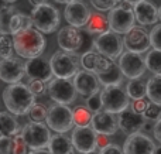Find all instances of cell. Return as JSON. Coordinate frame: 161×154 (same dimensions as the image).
I'll return each mask as SVG.
<instances>
[{
    "label": "cell",
    "instance_id": "obj_1",
    "mask_svg": "<svg viewBox=\"0 0 161 154\" xmlns=\"http://www.w3.org/2000/svg\"><path fill=\"white\" fill-rule=\"evenodd\" d=\"M3 102L10 113L16 116L28 115L31 107L36 105V95L28 85L11 84L3 91Z\"/></svg>",
    "mask_w": 161,
    "mask_h": 154
},
{
    "label": "cell",
    "instance_id": "obj_2",
    "mask_svg": "<svg viewBox=\"0 0 161 154\" xmlns=\"http://www.w3.org/2000/svg\"><path fill=\"white\" fill-rule=\"evenodd\" d=\"M14 41V51L21 58H37L45 50V38L40 30L36 27H30L27 30L19 31L17 34H13Z\"/></svg>",
    "mask_w": 161,
    "mask_h": 154
},
{
    "label": "cell",
    "instance_id": "obj_3",
    "mask_svg": "<svg viewBox=\"0 0 161 154\" xmlns=\"http://www.w3.org/2000/svg\"><path fill=\"white\" fill-rule=\"evenodd\" d=\"M89 31H82L78 27H64L58 33V45L62 51L72 54H85L91 51L95 38H91Z\"/></svg>",
    "mask_w": 161,
    "mask_h": 154
},
{
    "label": "cell",
    "instance_id": "obj_4",
    "mask_svg": "<svg viewBox=\"0 0 161 154\" xmlns=\"http://www.w3.org/2000/svg\"><path fill=\"white\" fill-rule=\"evenodd\" d=\"M109 27L117 34H126L134 27L136 16H134L133 6L129 3H119L116 7L109 11Z\"/></svg>",
    "mask_w": 161,
    "mask_h": 154
},
{
    "label": "cell",
    "instance_id": "obj_5",
    "mask_svg": "<svg viewBox=\"0 0 161 154\" xmlns=\"http://www.w3.org/2000/svg\"><path fill=\"white\" fill-rule=\"evenodd\" d=\"M34 27L40 30L42 34H51L58 28L59 25V13L54 6L44 3L41 6H37L31 11Z\"/></svg>",
    "mask_w": 161,
    "mask_h": 154
},
{
    "label": "cell",
    "instance_id": "obj_6",
    "mask_svg": "<svg viewBox=\"0 0 161 154\" xmlns=\"http://www.w3.org/2000/svg\"><path fill=\"white\" fill-rule=\"evenodd\" d=\"M45 122H47V126L55 133H67L75 126L72 110L68 107V105L61 103H55L48 109Z\"/></svg>",
    "mask_w": 161,
    "mask_h": 154
},
{
    "label": "cell",
    "instance_id": "obj_7",
    "mask_svg": "<svg viewBox=\"0 0 161 154\" xmlns=\"http://www.w3.org/2000/svg\"><path fill=\"white\" fill-rule=\"evenodd\" d=\"M50 64L55 78L71 79L79 71V64L76 57L72 52H67V51H62V50L55 52L51 57Z\"/></svg>",
    "mask_w": 161,
    "mask_h": 154
},
{
    "label": "cell",
    "instance_id": "obj_8",
    "mask_svg": "<svg viewBox=\"0 0 161 154\" xmlns=\"http://www.w3.org/2000/svg\"><path fill=\"white\" fill-rule=\"evenodd\" d=\"M93 48L102 55L108 57L109 59H116L123 54L125 44L120 40L119 34L112 30H108L95 37Z\"/></svg>",
    "mask_w": 161,
    "mask_h": 154
},
{
    "label": "cell",
    "instance_id": "obj_9",
    "mask_svg": "<svg viewBox=\"0 0 161 154\" xmlns=\"http://www.w3.org/2000/svg\"><path fill=\"white\" fill-rule=\"evenodd\" d=\"M103 101V110L113 115H119L123 110L129 109V95L127 92L122 89L119 85L116 86H105L103 91L100 92Z\"/></svg>",
    "mask_w": 161,
    "mask_h": 154
},
{
    "label": "cell",
    "instance_id": "obj_10",
    "mask_svg": "<svg viewBox=\"0 0 161 154\" xmlns=\"http://www.w3.org/2000/svg\"><path fill=\"white\" fill-rule=\"evenodd\" d=\"M21 136L31 150L45 149L51 140L50 127L45 126L44 123H36V122H30L25 124L21 129Z\"/></svg>",
    "mask_w": 161,
    "mask_h": 154
},
{
    "label": "cell",
    "instance_id": "obj_11",
    "mask_svg": "<svg viewBox=\"0 0 161 154\" xmlns=\"http://www.w3.org/2000/svg\"><path fill=\"white\" fill-rule=\"evenodd\" d=\"M48 93L55 103L71 105L76 98V88L74 81L64 78H53L48 82Z\"/></svg>",
    "mask_w": 161,
    "mask_h": 154
},
{
    "label": "cell",
    "instance_id": "obj_12",
    "mask_svg": "<svg viewBox=\"0 0 161 154\" xmlns=\"http://www.w3.org/2000/svg\"><path fill=\"white\" fill-rule=\"evenodd\" d=\"M119 67L122 69L123 75L127 76L129 79H137L144 75L147 65H146V58H143L142 54L131 52V51H125L119 57Z\"/></svg>",
    "mask_w": 161,
    "mask_h": 154
},
{
    "label": "cell",
    "instance_id": "obj_13",
    "mask_svg": "<svg viewBox=\"0 0 161 154\" xmlns=\"http://www.w3.org/2000/svg\"><path fill=\"white\" fill-rule=\"evenodd\" d=\"M71 141L74 144V149L80 154H88L96 151L97 149V133L92 126H83L72 130Z\"/></svg>",
    "mask_w": 161,
    "mask_h": 154
},
{
    "label": "cell",
    "instance_id": "obj_14",
    "mask_svg": "<svg viewBox=\"0 0 161 154\" xmlns=\"http://www.w3.org/2000/svg\"><path fill=\"white\" fill-rule=\"evenodd\" d=\"M25 75V64L20 59L10 57V58L0 59V81L7 85L19 84Z\"/></svg>",
    "mask_w": 161,
    "mask_h": 154
},
{
    "label": "cell",
    "instance_id": "obj_15",
    "mask_svg": "<svg viewBox=\"0 0 161 154\" xmlns=\"http://www.w3.org/2000/svg\"><path fill=\"white\" fill-rule=\"evenodd\" d=\"M123 44H125V48L127 51L143 54L146 51H148V48L151 47L150 34L143 27H133L129 33L125 34Z\"/></svg>",
    "mask_w": 161,
    "mask_h": 154
},
{
    "label": "cell",
    "instance_id": "obj_16",
    "mask_svg": "<svg viewBox=\"0 0 161 154\" xmlns=\"http://www.w3.org/2000/svg\"><path fill=\"white\" fill-rule=\"evenodd\" d=\"M156 144L147 135L137 132L130 135L125 141L123 151L125 154H154L156 153Z\"/></svg>",
    "mask_w": 161,
    "mask_h": 154
},
{
    "label": "cell",
    "instance_id": "obj_17",
    "mask_svg": "<svg viewBox=\"0 0 161 154\" xmlns=\"http://www.w3.org/2000/svg\"><path fill=\"white\" fill-rule=\"evenodd\" d=\"M91 11H89L88 6L82 2V0H75V2L69 3L65 6L64 16L65 20L69 25L72 27L82 28L83 25H86L89 17H91Z\"/></svg>",
    "mask_w": 161,
    "mask_h": 154
},
{
    "label": "cell",
    "instance_id": "obj_18",
    "mask_svg": "<svg viewBox=\"0 0 161 154\" xmlns=\"http://www.w3.org/2000/svg\"><path fill=\"white\" fill-rule=\"evenodd\" d=\"M25 75L30 78V81H44L50 82L54 76L53 68L50 61L40 58H31L25 62Z\"/></svg>",
    "mask_w": 161,
    "mask_h": 154
},
{
    "label": "cell",
    "instance_id": "obj_19",
    "mask_svg": "<svg viewBox=\"0 0 161 154\" xmlns=\"http://www.w3.org/2000/svg\"><path fill=\"white\" fill-rule=\"evenodd\" d=\"M74 85L76 88V92L79 93L80 96H85V98H89L91 95L99 92V79H97V75L91 71H78L75 76H74Z\"/></svg>",
    "mask_w": 161,
    "mask_h": 154
},
{
    "label": "cell",
    "instance_id": "obj_20",
    "mask_svg": "<svg viewBox=\"0 0 161 154\" xmlns=\"http://www.w3.org/2000/svg\"><path fill=\"white\" fill-rule=\"evenodd\" d=\"M146 120L147 119L144 118V115H140V113L134 112L133 109H126L122 113H119L117 123H119V129L125 135L130 136L133 133H137L142 129H144Z\"/></svg>",
    "mask_w": 161,
    "mask_h": 154
},
{
    "label": "cell",
    "instance_id": "obj_21",
    "mask_svg": "<svg viewBox=\"0 0 161 154\" xmlns=\"http://www.w3.org/2000/svg\"><path fill=\"white\" fill-rule=\"evenodd\" d=\"M92 127L97 135H106L112 136L117 132L119 129V123H117L116 118L113 113H109L106 110H100L97 113H93V119H92Z\"/></svg>",
    "mask_w": 161,
    "mask_h": 154
},
{
    "label": "cell",
    "instance_id": "obj_22",
    "mask_svg": "<svg viewBox=\"0 0 161 154\" xmlns=\"http://www.w3.org/2000/svg\"><path fill=\"white\" fill-rule=\"evenodd\" d=\"M133 10L136 21L142 25H153L160 20L158 8L156 7L153 2L143 0V2L137 3L136 6H133Z\"/></svg>",
    "mask_w": 161,
    "mask_h": 154
},
{
    "label": "cell",
    "instance_id": "obj_23",
    "mask_svg": "<svg viewBox=\"0 0 161 154\" xmlns=\"http://www.w3.org/2000/svg\"><path fill=\"white\" fill-rule=\"evenodd\" d=\"M112 59H109L108 57L102 55L97 51H88V52L82 54L80 57V65L83 67V69L91 71L93 74L103 72L109 68Z\"/></svg>",
    "mask_w": 161,
    "mask_h": 154
},
{
    "label": "cell",
    "instance_id": "obj_24",
    "mask_svg": "<svg viewBox=\"0 0 161 154\" xmlns=\"http://www.w3.org/2000/svg\"><path fill=\"white\" fill-rule=\"evenodd\" d=\"M96 75H97L100 85H103V86H116V85H120L122 78H123V72L120 69L119 64H116L113 59H112L108 69L103 71V72L96 74Z\"/></svg>",
    "mask_w": 161,
    "mask_h": 154
},
{
    "label": "cell",
    "instance_id": "obj_25",
    "mask_svg": "<svg viewBox=\"0 0 161 154\" xmlns=\"http://www.w3.org/2000/svg\"><path fill=\"white\" fill-rule=\"evenodd\" d=\"M72 141H71V139L65 137L64 133H57V135L51 136L48 150L53 154H72Z\"/></svg>",
    "mask_w": 161,
    "mask_h": 154
},
{
    "label": "cell",
    "instance_id": "obj_26",
    "mask_svg": "<svg viewBox=\"0 0 161 154\" xmlns=\"http://www.w3.org/2000/svg\"><path fill=\"white\" fill-rule=\"evenodd\" d=\"M20 126L19 122L16 120V118L13 116V113L7 112H0V135L3 136H14L20 135Z\"/></svg>",
    "mask_w": 161,
    "mask_h": 154
},
{
    "label": "cell",
    "instance_id": "obj_27",
    "mask_svg": "<svg viewBox=\"0 0 161 154\" xmlns=\"http://www.w3.org/2000/svg\"><path fill=\"white\" fill-rule=\"evenodd\" d=\"M86 28H88V31L92 34V36H99V34L110 30L108 17L103 16V14H100L99 11L91 14L88 23H86Z\"/></svg>",
    "mask_w": 161,
    "mask_h": 154
},
{
    "label": "cell",
    "instance_id": "obj_28",
    "mask_svg": "<svg viewBox=\"0 0 161 154\" xmlns=\"http://www.w3.org/2000/svg\"><path fill=\"white\" fill-rule=\"evenodd\" d=\"M129 98L137 101V99H144L147 96V82H143L142 79H130L126 88Z\"/></svg>",
    "mask_w": 161,
    "mask_h": 154
},
{
    "label": "cell",
    "instance_id": "obj_29",
    "mask_svg": "<svg viewBox=\"0 0 161 154\" xmlns=\"http://www.w3.org/2000/svg\"><path fill=\"white\" fill-rule=\"evenodd\" d=\"M147 98L161 106V75H154L147 81Z\"/></svg>",
    "mask_w": 161,
    "mask_h": 154
},
{
    "label": "cell",
    "instance_id": "obj_30",
    "mask_svg": "<svg viewBox=\"0 0 161 154\" xmlns=\"http://www.w3.org/2000/svg\"><path fill=\"white\" fill-rule=\"evenodd\" d=\"M30 27H34V23L31 16H27V14H23V13H16L11 19V36L13 34H17L19 31L23 30H27Z\"/></svg>",
    "mask_w": 161,
    "mask_h": 154
},
{
    "label": "cell",
    "instance_id": "obj_31",
    "mask_svg": "<svg viewBox=\"0 0 161 154\" xmlns=\"http://www.w3.org/2000/svg\"><path fill=\"white\" fill-rule=\"evenodd\" d=\"M74 115V123L78 127H83V126H91L92 124V119L93 115L92 112L85 106H78L72 110Z\"/></svg>",
    "mask_w": 161,
    "mask_h": 154
},
{
    "label": "cell",
    "instance_id": "obj_32",
    "mask_svg": "<svg viewBox=\"0 0 161 154\" xmlns=\"http://www.w3.org/2000/svg\"><path fill=\"white\" fill-rule=\"evenodd\" d=\"M146 65L150 72L154 75H161V51L160 50H151L146 55Z\"/></svg>",
    "mask_w": 161,
    "mask_h": 154
},
{
    "label": "cell",
    "instance_id": "obj_33",
    "mask_svg": "<svg viewBox=\"0 0 161 154\" xmlns=\"http://www.w3.org/2000/svg\"><path fill=\"white\" fill-rule=\"evenodd\" d=\"M16 13L17 11L14 6L0 10V34H11V19Z\"/></svg>",
    "mask_w": 161,
    "mask_h": 154
},
{
    "label": "cell",
    "instance_id": "obj_34",
    "mask_svg": "<svg viewBox=\"0 0 161 154\" xmlns=\"http://www.w3.org/2000/svg\"><path fill=\"white\" fill-rule=\"evenodd\" d=\"M14 41L11 34H0V58L13 57Z\"/></svg>",
    "mask_w": 161,
    "mask_h": 154
},
{
    "label": "cell",
    "instance_id": "obj_35",
    "mask_svg": "<svg viewBox=\"0 0 161 154\" xmlns=\"http://www.w3.org/2000/svg\"><path fill=\"white\" fill-rule=\"evenodd\" d=\"M47 115L48 110L45 109L42 105H34L31 107V110L28 112V118L31 122H36V123H44V120H47Z\"/></svg>",
    "mask_w": 161,
    "mask_h": 154
},
{
    "label": "cell",
    "instance_id": "obj_36",
    "mask_svg": "<svg viewBox=\"0 0 161 154\" xmlns=\"http://www.w3.org/2000/svg\"><path fill=\"white\" fill-rule=\"evenodd\" d=\"M86 107H88L92 113H97L103 109V101H102L100 92L93 93V95H91L89 98H86Z\"/></svg>",
    "mask_w": 161,
    "mask_h": 154
},
{
    "label": "cell",
    "instance_id": "obj_37",
    "mask_svg": "<svg viewBox=\"0 0 161 154\" xmlns=\"http://www.w3.org/2000/svg\"><path fill=\"white\" fill-rule=\"evenodd\" d=\"M28 144L21 136V133L13 137V154H28Z\"/></svg>",
    "mask_w": 161,
    "mask_h": 154
},
{
    "label": "cell",
    "instance_id": "obj_38",
    "mask_svg": "<svg viewBox=\"0 0 161 154\" xmlns=\"http://www.w3.org/2000/svg\"><path fill=\"white\" fill-rule=\"evenodd\" d=\"M144 118L147 119V120L157 122L161 118V106L153 103V102H150L148 106H147V109H146V112H144Z\"/></svg>",
    "mask_w": 161,
    "mask_h": 154
},
{
    "label": "cell",
    "instance_id": "obj_39",
    "mask_svg": "<svg viewBox=\"0 0 161 154\" xmlns=\"http://www.w3.org/2000/svg\"><path fill=\"white\" fill-rule=\"evenodd\" d=\"M91 3L97 11H110L112 8L119 4L114 0H91Z\"/></svg>",
    "mask_w": 161,
    "mask_h": 154
},
{
    "label": "cell",
    "instance_id": "obj_40",
    "mask_svg": "<svg viewBox=\"0 0 161 154\" xmlns=\"http://www.w3.org/2000/svg\"><path fill=\"white\" fill-rule=\"evenodd\" d=\"M150 40H151V47L154 50L161 51V24H157L150 31Z\"/></svg>",
    "mask_w": 161,
    "mask_h": 154
},
{
    "label": "cell",
    "instance_id": "obj_41",
    "mask_svg": "<svg viewBox=\"0 0 161 154\" xmlns=\"http://www.w3.org/2000/svg\"><path fill=\"white\" fill-rule=\"evenodd\" d=\"M0 154H13V137L0 136Z\"/></svg>",
    "mask_w": 161,
    "mask_h": 154
},
{
    "label": "cell",
    "instance_id": "obj_42",
    "mask_svg": "<svg viewBox=\"0 0 161 154\" xmlns=\"http://www.w3.org/2000/svg\"><path fill=\"white\" fill-rule=\"evenodd\" d=\"M30 89L33 91L34 95H42L45 91H48V86H45V82L44 81H31L30 82Z\"/></svg>",
    "mask_w": 161,
    "mask_h": 154
},
{
    "label": "cell",
    "instance_id": "obj_43",
    "mask_svg": "<svg viewBox=\"0 0 161 154\" xmlns=\"http://www.w3.org/2000/svg\"><path fill=\"white\" fill-rule=\"evenodd\" d=\"M148 103H150V101H146V99H137V101L133 102V105H131V109L134 110V112L140 113V115H144L146 109H147Z\"/></svg>",
    "mask_w": 161,
    "mask_h": 154
},
{
    "label": "cell",
    "instance_id": "obj_44",
    "mask_svg": "<svg viewBox=\"0 0 161 154\" xmlns=\"http://www.w3.org/2000/svg\"><path fill=\"white\" fill-rule=\"evenodd\" d=\"M99 154H125V151H123V149H120L119 146L110 143V144H108L106 147L100 149Z\"/></svg>",
    "mask_w": 161,
    "mask_h": 154
},
{
    "label": "cell",
    "instance_id": "obj_45",
    "mask_svg": "<svg viewBox=\"0 0 161 154\" xmlns=\"http://www.w3.org/2000/svg\"><path fill=\"white\" fill-rule=\"evenodd\" d=\"M109 143V139L106 135H97V149H103V147H106Z\"/></svg>",
    "mask_w": 161,
    "mask_h": 154
},
{
    "label": "cell",
    "instance_id": "obj_46",
    "mask_svg": "<svg viewBox=\"0 0 161 154\" xmlns=\"http://www.w3.org/2000/svg\"><path fill=\"white\" fill-rule=\"evenodd\" d=\"M153 133H154V137H156L157 140H158L160 143H161V118L156 122V124H154V127H153Z\"/></svg>",
    "mask_w": 161,
    "mask_h": 154
},
{
    "label": "cell",
    "instance_id": "obj_47",
    "mask_svg": "<svg viewBox=\"0 0 161 154\" xmlns=\"http://www.w3.org/2000/svg\"><path fill=\"white\" fill-rule=\"evenodd\" d=\"M10 6H13V3L11 2H7V0H0V10L7 8V7H10Z\"/></svg>",
    "mask_w": 161,
    "mask_h": 154
},
{
    "label": "cell",
    "instance_id": "obj_48",
    "mask_svg": "<svg viewBox=\"0 0 161 154\" xmlns=\"http://www.w3.org/2000/svg\"><path fill=\"white\" fill-rule=\"evenodd\" d=\"M28 154H53L50 150H45V149H41V150H31Z\"/></svg>",
    "mask_w": 161,
    "mask_h": 154
},
{
    "label": "cell",
    "instance_id": "obj_49",
    "mask_svg": "<svg viewBox=\"0 0 161 154\" xmlns=\"http://www.w3.org/2000/svg\"><path fill=\"white\" fill-rule=\"evenodd\" d=\"M28 2H30L34 7H37V6H41V4H44V3H47V0H28Z\"/></svg>",
    "mask_w": 161,
    "mask_h": 154
},
{
    "label": "cell",
    "instance_id": "obj_50",
    "mask_svg": "<svg viewBox=\"0 0 161 154\" xmlns=\"http://www.w3.org/2000/svg\"><path fill=\"white\" fill-rule=\"evenodd\" d=\"M122 2H125V3H129V4H131V6H136L137 3L143 2V0H122Z\"/></svg>",
    "mask_w": 161,
    "mask_h": 154
},
{
    "label": "cell",
    "instance_id": "obj_51",
    "mask_svg": "<svg viewBox=\"0 0 161 154\" xmlns=\"http://www.w3.org/2000/svg\"><path fill=\"white\" fill-rule=\"evenodd\" d=\"M54 2H57V3H59V4H69V3H72V2H75V0H54Z\"/></svg>",
    "mask_w": 161,
    "mask_h": 154
},
{
    "label": "cell",
    "instance_id": "obj_52",
    "mask_svg": "<svg viewBox=\"0 0 161 154\" xmlns=\"http://www.w3.org/2000/svg\"><path fill=\"white\" fill-rule=\"evenodd\" d=\"M154 154H161V146L157 147V149H156V153H154Z\"/></svg>",
    "mask_w": 161,
    "mask_h": 154
},
{
    "label": "cell",
    "instance_id": "obj_53",
    "mask_svg": "<svg viewBox=\"0 0 161 154\" xmlns=\"http://www.w3.org/2000/svg\"><path fill=\"white\" fill-rule=\"evenodd\" d=\"M158 16H160V20H161V6L158 7Z\"/></svg>",
    "mask_w": 161,
    "mask_h": 154
},
{
    "label": "cell",
    "instance_id": "obj_54",
    "mask_svg": "<svg viewBox=\"0 0 161 154\" xmlns=\"http://www.w3.org/2000/svg\"><path fill=\"white\" fill-rule=\"evenodd\" d=\"M88 154H99V153H96V151H92V153H88Z\"/></svg>",
    "mask_w": 161,
    "mask_h": 154
},
{
    "label": "cell",
    "instance_id": "obj_55",
    "mask_svg": "<svg viewBox=\"0 0 161 154\" xmlns=\"http://www.w3.org/2000/svg\"><path fill=\"white\" fill-rule=\"evenodd\" d=\"M7 2H11V3H13V2H16V0H7Z\"/></svg>",
    "mask_w": 161,
    "mask_h": 154
},
{
    "label": "cell",
    "instance_id": "obj_56",
    "mask_svg": "<svg viewBox=\"0 0 161 154\" xmlns=\"http://www.w3.org/2000/svg\"><path fill=\"white\" fill-rule=\"evenodd\" d=\"M0 136H2V135H0Z\"/></svg>",
    "mask_w": 161,
    "mask_h": 154
},
{
    "label": "cell",
    "instance_id": "obj_57",
    "mask_svg": "<svg viewBox=\"0 0 161 154\" xmlns=\"http://www.w3.org/2000/svg\"><path fill=\"white\" fill-rule=\"evenodd\" d=\"M72 154H74V153H72Z\"/></svg>",
    "mask_w": 161,
    "mask_h": 154
}]
</instances>
